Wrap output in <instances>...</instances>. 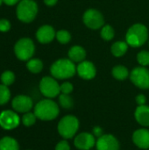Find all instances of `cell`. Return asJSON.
<instances>
[{
  "label": "cell",
  "instance_id": "obj_35",
  "mask_svg": "<svg viewBox=\"0 0 149 150\" xmlns=\"http://www.w3.org/2000/svg\"><path fill=\"white\" fill-rule=\"evenodd\" d=\"M3 1H4V3L5 4H7V5H14V4H16L17 3L20 2L21 0H3Z\"/></svg>",
  "mask_w": 149,
  "mask_h": 150
},
{
  "label": "cell",
  "instance_id": "obj_22",
  "mask_svg": "<svg viewBox=\"0 0 149 150\" xmlns=\"http://www.w3.org/2000/svg\"><path fill=\"white\" fill-rule=\"evenodd\" d=\"M26 68L32 73H40L43 69V63L40 59H31L26 63Z\"/></svg>",
  "mask_w": 149,
  "mask_h": 150
},
{
  "label": "cell",
  "instance_id": "obj_24",
  "mask_svg": "<svg viewBox=\"0 0 149 150\" xmlns=\"http://www.w3.org/2000/svg\"><path fill=\"white\" fill-rule=\"evenodd\" d=\"M11 98V92L4 84H0V105H5Z\"/></svg>",
  "mask_w": 149,
  "mask_h": 150
},
{
  "label": "cell",
  "instance_id": "obj_16",
  "mask_svg": "<svg viewBox=\"0 0 149 150\" xmlns=\"http://www.w3.org/2000/svg\"><path fill=\"white\" fill-rule=\"evenodd\" d=\"M133 142L140 149H149V130L141 128L133 134Z\"/></svg>",
  "mask_w": 149,
  "mask_h": 150
},
{
  "label": "cell",
  "instance_id": "obj_1",
  "mask_svg": "<svg viewBox=\"0 0 149 150\" xmlns=\"http://www.w3.org/2000/svg\"><path fill=\"white\" fill-rule=\"evenodd\" d=\"M50 72L55 79H68L76 75V67L70 59H60L52 64Z\"/></svg>",
  "mask_w": 149,
  "mask_h": 150
},
{
  "label": "cell",
  "instance_id": "obj_19",
  "mask_svg": "<svg viewBox=\"0 0 149 150\" xmlns=\"http://www.w3.org/2000/svg\"><path fill=\"white\" fill-rule=\"evenodd\" d=\"M128 46L126 41H116L112 45V54L116 57H121L127 52Z\"/></svg>",
  "mask_w": 149,
  "mask_h": 150
},
{
  "label": "cell",
  "instance_id": "obj_5",
  "mask_svg": "<svg viewBox=\"0 0 149 150\" xmlns=\"http://www.w3.org/2000/svg\"><path fill=\"white\" fill-rule=\"evenodd\" d=\"M38 12V5L34 0H21L16 10L18 18L25 23L32 22Z\"/></svg>",
  "mask_w": 149,
  "mask_h": 150
},
{
  "label": "cell",
  "instance_id": "obj_2",
  "mask_svg": "<svg viewBox=\"0 0 149 150\" xmlns=\"http://www.w3.org/2000/svg\"><path fill=\"white\" fill-rule=\"evenodd\" d=\"M58 105L50 98L40 100L34 107L35 116L41 120H53L59 115Z\"/></svg>",
  "mask_w": 149,
  "mask_h": 150
},
{
  "label": "cell",
  "instance_id": "obj_6",
  "mask_svg": "<svg viewBox=\"0 0 149 150\" xmlns=\"http://www.w3.org/2000/svg\"><path fill=\"white\" fill-rule=\"evenodd\" d=\"M34 43L29 38H23L17 41L14 47V52L18 59L21 61H27L34 54Z\"/></svg>",
  "mask_w": 149,
  "mask_h": 150
},
{
  "label": "cell",
  "instance_id": "obj_25",
  "mask_svg": "<svg viewBox=\"0 0 149 150\" xmlns=\"http://www.w3.org/2000/svg\"><path fill=\"white\" fill-rule=\"evenodd\" d=\"M114 30L113 28L110 25H105L102 27L101 30V37L105 40H111L113 39L114 37Z\"/></svg>",
  "mask_w": 149,
  "mask_h": 150
},
{
  "label": "cell",
  "instance_id": "obj_14",
  "mask_svg": "<svg viewBox=\"0 0 149 150\" xmlns=\"http://www.w3.org/2000/svg\"><path fill=\"white\" fill-rule=\"evenodd\" d=\"M76 72L81 78L84 80H90L96 76L97 69L92 62L89 61H83L76 67Z\"/></svg>",
  "mask_w": 149,
  "mask_h": 150
},
{
  "label": "cell",
  "instance_id": "obj_33",
  "mask_svg": "<svg viewBox=\"0 0 149 150\" xmlns=\"http://www.w3.org/2000/svg\"><path fill=\"white\" fill-rule=\"evenodd\" d=\"M136 103L138 104V105H146V102H147V98L145 95L143 94H139L137 97H136Z\"/></svg>",
  "mask_w": 149,
  "mask_h": 150
},
{
  "label": "cell",
  "instance_id": "obj_15",
  "mask_svg": "<svg viewBox=\"0 0 149 150\" xmlns=\"http://www.w3.org/2000/svg\"><path fill=\"white\" fill-rule=\"evenodd\" d=\"M55 36L56 33L54 29L51 25H47L40 26L36 33V38L41 44H47L51 42Z\"/></svg>",
  "mask_w": 149,
  "mask_h": 150
},
{
  "label": "cell",
  "instance_id": "obj_17",
  "mask_svg": "<svg viewBox=\"0 0 149 150\" xmlns=\"http://www.w3.org/2000/svg\"><path fill=\"white\" fill-rule=\"evenodd\" d=\"M136 121L143 126L149 127V106L148 105H139L134 112Z\"/></svg>",
  "mask_w": 149,
  "mask_h": 150
},
{
  "label": "cell",
  "instance_id": "obj_10",
  "mask_svg": "<svg viewBox=\"0 0 149 150\" xmlns=\"http://www.w3.org/2000/svg\"><path fill=\"white\" fill-rule=\"evenodd\" d=\"M19 125V117L12 111H4L0 114V126L5 130H11Z\"/></svg>",
  "mask_w": 149,
  "mask_h": 150
},
{
  "label": "cell",
  "instance_id": "obj_36",
  "mask_svg": "<svg viewBox=\"0 0 149 150\" xmlns=\"http://www.w3.org/2000/svg\"><path fill=\"white\" fill-rule=\"evenodd\" d=\"M58 0H44V3L47 5V6H53L57 3Z\"/></svg>",
  "mask_w": 149,
  "mask_h": 150
},
{
  "label": "cell",
  "instance_id": "obj_8",
  "mask_svg": "<svg viewBox=\"0 0 149 150\" xmlns=\"http://www.w3.org/2000/svg\"><path fill=\"white\" fill-rule=\"evenodd\" d=\"M130 79L132 83L140 89H149V70L145 67L134 68L131 74Z\"/></svg>",
  "mask_w": 149,
  "mask_h": 150
},
{
  "label": "cell",
  "instance_id": "obj_20",
  "mask_svg": "<svg viewBox=\"0 0 149 150\" xmlns=\"http://www.w3.org/2000/svg\"><path fill=\"white\" fill-rule=\"evenodd\" d=\"M0 150H19V146L15 139L6 136L0 140Z\"/></svg>",
  "mask_w": 149,
  "mask_h": 150
},
{
  "label": "cell",
  "instance_id": "obj_23",
  "mask_svg": "<svg viewBox=\"0 0 149 150\" xmlns=\"http://www.w3.org/2000/svg\"><path fill=\"white\" fill-rule=\"evenodd\" d=\"M59 103H60L61 106L64 109H70L74 105L73 98L68 94L61 93L59 96Z\"/></svg>",
  "mask_w": 149,
  "mask_h": 150
},
{
  "label": "cell",
  "instance_id": "obj_3",
  "mask_svg": "<svg viewBox=\"0 0 149 150\" xmlns=\"http://www.w3.org/2000/svg\"><path fill=\"white\" fill-rule=\"evenodd\" d=\"M148 38V28L142 24H135L128 29L126 35V41L133 47H140L147 42Z\"/></svg>",
  "mask_w": 149,
  "mask_h": 150
},
{
  "label": "cell",
  "instance_id": "obj_34",
  "mask_svg": "<svg viewBox=\"0 0 149 150\" xmlns=\"http://www.w3.org/2000/svg\"><path fill=\"white\" fill-rule=\"evenodd\" d=\"M95 137H97V138H99V137H101L104 134H103V129L101 128V127H94L93 128V134H92Z\"/></svg>",
  "mask_w": 149,
  "mask_h": 150
},
{
  "label": "cell",
  "instance_id": "obj_37",
  "mask_svg": "<svg viewBox=\"0 0 149 150\" xmlns=\"http://www.w3.org/2000/svg\"><path fill=\"white\" fill-rule=\"evenodd\" d=\"M3 2H4V1H3V0H0V5H1V4H2V3H3Z\"/></svg>",
  "mask_w": 149,
  "mask_h": 150
},
{
  "label": "cell",
  "instance_id": "obj_29",
  "mask_svg": "<svg viewBox=\"0 0 149 150\" xmlns=\"http://www.w3.org/2000/svg\"><path fill=\"white\" fill-rule=\"evenodd\" d=\"M36 119L37 117L35 116L34 112H25V114L22 117V123L25 126V127H31L32 126L35 122H36Z\"/></svg>",
  "mask_w": 149,
  "mask_h": 150
},
{
  "label": "cell",
  "instance_id": "obj_7",
  "mask_svg": "<svg viewBox=\"0 0 149 150\" xmlns=\"http://www.w3.org/2000/svg\"><path fill=\"white\" fill-rule=\"evenodd\" d=\"M40 91L46 98H55L61 93L59 83L54 77L51 76H45L40 80Z\"/></svg>",
  "mask_w": 149,
  "mask_h": 150
},
{
  "label": "cell",
  "instance_id": "obj_12",
  "mask_svg": "<svg viewBox=\"0 0 149 150\" xmlns=\"http://www.w3.org/2000/svg\"><path fill=\"white\" fill-rule=\"evenodd\" d=\"M74 144L80 150H90L96 145L95 136L90 133H81L76 136Z\"/></svg>",
  "mask_w": 149,
  "mask_h": 150
},
{
  "label": "cell",
  "instance_id": "obj_28",
  "mask_svg": "<svg viewBox=\"0 0 149 150\" xmlns=\"http://www.w3.org/2000/svg\"><path fill=\"white\" fill-rule=\"evenodd\" d=\"M137 61L138 62L145 67V66H148L149 65V52L147 50H142L141 52L138 53L137 54Z\"/></svg>",
  "mask_w": 149,
  "mask_h": 150
},
{
  "label": "cell",
  "instance_id": "obj_21",
  "mask_svg": "<svg viewBox=\"0 0 149 150\" xmlns=\"http://www.w3.org/2000/svg\"><path fill=\"white\" fill-rule=\"evenodd\" d=\"M112 75L113 76V77L115 79L119 80V81H123L128 77L129 72H128V69L125 66L117 65L112 69Z\"/></svg>",
  "mask_w": 149,
  "mask_h": 150
},
{
  "label": "cell",
  "instance_id": "obj_31",
  "mask_svg": "<svg viewBox=\"0 0 149 150\" xmlns=\"http://www.w3.org/2000/svg\"><path fill=\"white\" fill-rule=\"evenodd\" d=\"M11 28V23L7 19H0V32H7Z\"/></svg>",
  "mask_w": 149,
  "mask_h": 150
},
{
  "label": "cell",
  "instance_id": "obj_32",
  "mask_svg": "<svg viewBox=\"0 0 149 150\" xmlns=\"http://www.w3.org/2000/svg\"><path fill=\"white\" fill-rule=\"evenodd\" d=\"M55 150H70V146L67 141H61L55 146Z\"/></svg>",
  "mask_w": 149,
  "mask_h": 150
},
{
  "label": "cell",
  "instance_id": "obj_18",
  "mask_svg": "<svg viewBox=\"0 0 149 150\" xmlns=\"http://www.w3.org/2000/svg\"><path fill=\"white\" fill-rule=\"evenodd\" d=\"M68 59H70L74 62H82L85 60L86 51L81 46H74L72 47L68 53Z\"/></svg>",
  "mask_w": 149,
  "mask_h": 150
},
{
  "label": "cell",
  "instance_id": "obj_9",
  "mask_svg": "<svg viewBox=\"0 0 149 150\" xmlns=\"http://www.w3.org/2000/svg\"><path fill=\"white\" fill-rule=\"evenodd\" d=\"M83 20L87 27L93 30L103 27L105 24V19L102 13L95 9L87 10L83 14Z\"/></svg>",
  "mask_w": 149,
  "mask_h": 150
},
{
  "label": "cell",
  "instance_id": "obj_4",
  "mask_svg": "<svg viewBox=\"0 0 149 150\" xmlns=\"http://www.w3.org/2000/svg\"><path fill=\"white\" fill-rule=\"evenodd\" d=\"M58 133L64 139H71L76 136L79 129V120L74 115L64 116L58 123Z\"/></svg>",
  "mask_w": 149,
  "mask_h": 150
},
{
  "label": "cell",
  "instance_id": "obj_13",
  "mask_svg": "<svg viewBox=\"0 0 149 150\" xmlns=\"http://www.w3.org/2000/svg\"><path fill=\"white\" fill-rule=\"evenodd\" d=\"M12 108L18 112H28L32 108V100L30 97L18 95L15 97L11 102Z\"/></svg>",
  "mask_w": 149,
  "mask_h": 150
},
{
  "label": "cell",
  "instance_id": "obj_11",
  "mask_svg": "<svg viewBox=\"0 0 149 150\" xmlns=\"http://www.w3.org/2000/svg\"><path fill=\"white\" fill-rule=\"evenodd\" d=\"M97 150H119V142L112 134H103L96 142Z\"/></svg>",
  "mask_w": 149,
  "mask_h": 150
},
{
  "label": "cell",
  "instance_id": "obj_27",
  "mask_svg": "<svg viewBox=\"0 0 149 150\" xmlns=\"http://www.w3.org/2000/svg\"><path fill=\"white\" fill-rule=\"evenodd\" d=\"M14 80H15V76L10 70L4 71L2 74V76H1V81L3 83V84H4L6 86H9L11 84H12L13 82H14Z\"/></svg>",
  "mask_w": 149,
  "mask_h": 150
},
{
  "label": "cell",
  "instance_id": "obj_30",
  "mask_svg": "<svg viewBox=\"0 0 149 150\" xmlns=\"http://www.w3.org/2000/svg\"><path fill=\"white\" fill-rule=\"evenodd\" d=\"M73 84L69 82H65L63 83H61L60 85V90H61V93L63 94H70L73 91Z\"/></svg>",
  "mask_w": 149,
  "mask_h": 150
},
{
  "label": "cell",
  "instance_id": "obj_26",
  "mask_svg": "<svg viewBox=\"0 0 149 150\" xmlns=\"http://www.w3.org/2000/svg\"><path fill=\"white\" fill-rule=\"evenodd\" d=\"M56 39L61 44H68L71 40V34L66 30H60L56 33Z\"/></svg>",
  "mask_w": 149,
  "mask_h": 150
}]
</instances>
